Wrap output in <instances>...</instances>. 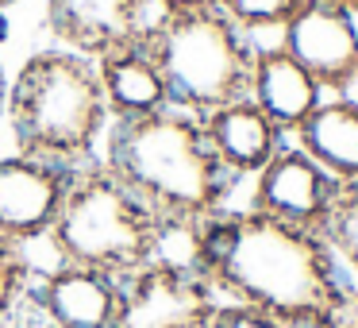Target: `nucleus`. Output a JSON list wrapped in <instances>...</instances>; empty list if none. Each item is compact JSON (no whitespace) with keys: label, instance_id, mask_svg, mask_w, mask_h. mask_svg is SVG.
<instances>
[{"label":"nucleus","instance_id":"obj_1","mask_svg":"<svg viewBox=\"0 0 358 328\" xmlns=\"http://www.w3.org/2000/svg\"><path fill=\"white\" fill-rule=\"evenodd\" d=\"M189 263L220 301L250 305L285 328H335L358 289L339 271L324 235L255 209H220L189 228Z\"/></svg>","mask_w":358,"mask_h":328},{"label":"nucleus","instance_id":"obj_2","mask_svg":"<svg viewBox=\"0 0 358 328\" xmlns=\"http://www.w3.org/2000/svg\"><path fill=\"white\" fill-rule=\"evenodd\" d=\"M101 158L166 228L208 220L212 212L227 209L239 186L212 151L204 124L178 109L112 120Z\"/></svg>","mask_w":358,"mask_h":328},{"label":"nucleus","instance_id":"obj_3","mask_svg":"<svg viewBox=\"0 0 358 328\" xmlns=\"http://www.w3.org/2000/svg\"><path fill=\"white\" fill-rule=\"evenodd\" d=\"M4 116L16 139V155L62 170L96 158V143L112 124L96 62L66 47L39 50L20 66L8 86Z\"/></svg>","mask_w":358,"mask_h":328},{"label":"nucleus","instance_id":"obj_4","mask_svg":"<svg viewBox=\"0 0 358 328\" xmlns=\"http://www.w3.org/2000/svg\"><path fill=\"white\" fill-rule=\"evenodd\" d=\"M166 224L131 193L104 158L73 166L47 243L58 263L89 266L108 278H131L162 255Z\"/></svg>","mask_w":358,"mask_h":328},{"label":"nucleus","instance_id":"obj_5","mask_svg":"<svg viewBox=\"0 0 358 328\" xmlns=\"http://www.w3.org/2000/svg\"><path fill=\"white\" fill-rule=\"evenodd\" d=\"M147 55L162 70L170 109L196 120L250 97L255 39H247L220 8L170 12Z\"/></svg>","mask_w":358,"mask_h":328},{"label":"nucleus","instance_id":"obj_6","mask_svg":"<svg viewBox=\"0 0 358 328\" xmlns=\"http://www.w3.org/2000/svg\"><path fill=\"white\" fill-rule=\"evenodd\" d=\"M220 294L193 263L158 255L120 282L116 328H212Z\"/></svg>","mask_w":358,"mask_h":328},{"label":"nucleus","instance_id":"obj_7","mask_svg":"<svg viewBox=\"0 0 358 328\" xmlns=\"http://www.w3.org/2000/svg\"><path fill=\"white\" fill-rule=\"evenodd\" d=\"M166 16L162 0H47L50 35L93 62L120 50H147Z\"/></svg>","mask_w":358,"mask_h":328},{"label":"nucleus","instance_id":"obj_8","mask_svg":"<svg viewBox=\"0 0 358 328\" xmlns=\"http://www.w3.org/2000/svg\"><path fill=\"white\" fill-rule=\"evenodd\" d=\"M285 47L324 97H355L358 89V16L331 0H304L281 27Z\"/></svg>","mask_w":358,"mask_h":328},{"label":"nucleus","instance_id":"obj_9","mask_svg":"<svg viewBox=\"0 0 358 328\" xmlns=\"http://www.w3.org/2000/svg\"><path fill=\"white\" fill-rule=\"evenodd\" d=\"M335 193V178L324 174L301 147L281 143V151L255 174L247 209L266 212L273 220H285L296 228H312L320 232L327 217V205Z\"/></svg>","mask_w":358,"mask_h":328},{"label":"nucleus","instance_id":"obj_10","mask_svg":"<svg viewBox=\"0 0 358 328\" xmlns=\"http://www.w3.org/2000/svg\"><path fill=\"white\" fill-rule=\"evenodd\" d=\"M66 178H70V170L39 163V158H0V235H8L24 247L47 240L66 193Z\"/></svg>","mask_w":358,"mask_h":328},{"label":"nucleus","instance_id":"obj_11","mask_svg":"<svg viewBox=\"0 0 358 328\" xmlns=\"http://www.w3.org/2000/svg\"><path fill=\"white\" fill-rule=\"evenodd\" d=\"M31 301L55 328H116L120 278L73 263H55L35 274Z\"/></svg>","mask_w":358,"mask_h":328},{"label":"nucleus","instance_id":"obj_12","mask_svg":"<svg viewBox=\"0 0 358 328\" xmlns=\"http://www.w3.org/2000/svg\"><path fill=\"white\" fill-rule=\"evenodd\" d=\"M250 101L266 112V120L281 135H293L312 116V109L324 101V93L285 47H255Z\"/></svg>","mask_w":358,"mask_h":328},{"label":"nucleus","instance_id":"obj_13","mask_svg":"<svg viewBox=\"0 0 358 328\" xmlns=\"http://www.w3.org/2000/svg\"><path fill=\"white\" fill-rule=\"evenodd\" d=\"M201 124H204V135H208L212 151L220 155V163L227 166V174L235 182L255 178L281 151V143H285V135L266 120V112L250 97L201 116Z\"/></svg>","mask_w":358,"mask_h":328},{"label":"nucleus","instance_id":"obj_14","mask_svg":"<svg viewBox=\"0 0 358 328\" xmlns=\"http://www.w3.org/2000/svg\"><path fill=\"white\" fill-rule=\"evenodd\" d=\"M293 135L324 174L358 182V97H324Z\"/></svg>","mask_w":358,"mask_h":328},{"label":"nucleus","instance_id":"obj_15","mask_svg":"<svg viewBox=\"0 0 358 328\" xmlns=\"http://www.w3.org/2000/svg\"><path fill=\"white\" fill-rule=\"evenodd\" d=\"M104 89V104H108L112 120H139L150 112L170 109V93H166L162 70L147 50H120L96 62Z\"/></svg>","mask_w":358,"mask_h":328},{"label":"nucleus","instance_id":"obj_16","mask_svg":"<svg viewBox=\"0 0 358 328\" xmlns=\"http://www.w3.org/2000/svg\"><path fill=\"white\" fill-rule=\"evenodd\" d=\"M320 235L335 255L339 271L347 274V282H358V182H335Z\"/></svg>","mask_w":358,"mask_h":328},{"label":"nucleus","instance_id":"obj_17","mask_svg":"<svg viewBox=\"0 0 358 328\" xmlns=\"http://www.w3.org/2000/svg\"><path fill=\"white\" fill-rule=\"evenodd\" d=\"M35 263L27 255L24 243L0 235V328H8L16 320V313L27 305L35 286Z\"/></svg>","mask_w":358,"mask_h":328},{"label":"nucleus","instance_id":"obj_18","mask_svg":"<svg viewBox=\"0 0 358 328\" xmlns=\"http://www.w3.org/2000/svg\"><path fill=\"white\" fill-rule=\"evenodd\" d=\"M304 0H216V8L239 27L247 39L262 32H281Z\"/></svg>","mask_w":358,"mask_h":328},{"label":"nucleus","instance_id":"obj_19","mask_svg":"<svg viewBox=\"0 0 358 328\" xmlns=\"http://www.w3.org/2000/svg\"><path fill=\"white\" fill-rule=\"evenodd\" d=\"M212 328H285V324H281V320H273V317H266V313H258V309H250V305L220 301Z\"/></svg>","mask_w":358,"mask_h":328},{"label":"nucleus","instance_id":"obj_20","mask_svg":"<svg viewBox=\"0 0 358 328\" xmlns=\"http://www.w3.org/2000/svg\"><path fill=\"white\" fill-rule=\"evenodd\" d=\"M8 328H55V324H50V320L43 317L39 309H35V301H31V297H27V305L16 313V320H12Z\"/></svg>","mask_w":358,"mask_h":328},{"label":"nucleus","instance_id":"obj_21","mask_svg":"<svg viewBox=\"0 0 358 328\" xmlns=\"http://www.w3.org/2000/svg\"><path fill=\"white\" fill-rule=\"evenodd\" d=\"M170 12H189V8H216V0H162Z\"/></svg>","mask_w":358,"mask_h":328},{"label":"nucleus","instance_id":"obj_22","mask_svg":"<svg viewBox=\"0 0 358 328\" xmlns=\"http://www.w3.org/2000/svg\"><path fill=\"white\" fill-rule=\"evenodd\" d=\"M4 104H8V78L0 70V120H4Z\"/></svg>","mask_w":358,"mask_h":328},{"label":"nucleus","instance_id":"obj_23","mask_svg":"<svg viewBox=\"0 0 358 328\" xmlns=\"http://www.w3.org/2000/svg\"><path fill=\"white\" fill-rule=\"evenodd\" d=\"M343 328H358V294H355V305H350L347 320H343Z\"/></svg>","mask_w":358,"mask_h":328},{"label":"nucleus","instance_id":"obj_24","mask_svg":"<svg viewBox=\"0 0 358 328\" xmlns=\"http://www.w3.org/2000/svg\"><path fill=\"white\" fill-rule=\"evenodd\" d=\"M8 43V16H4V8H0V47Z\"/></svg>","mask_w":358,"mask_h":328},{"label":"nucleus","instance_id":"obj_25","mask_svg":"<svg viewBox=\"0 0 358 328\" xmlns=\"http://www.w3.org/2000/svg\"><path fill=\"white\" fill-rule=\"evenodd\" d=\"M331 4H339V8H347V12H355V16H358V0H331Z\"/></svg>","mask_w":358,"mask_h":328},{"label":"nucleus","instance_id":"obj_26","mask_svg":"<svg viewBox=\"0 0 358 328\" xmlns=\"http://www.w3.org/2000/svg\"><path fill=\"white\" fill-rule=\"evenodd\" d=\"M8 4H16V0H0V8H8Z\"/></svg>","mask_w":358,"mask_h":328},{"label":"nucleus","instance_id":"obj_27","mask_svg":"<svg viewBox=\"0 0 358 328\" xmlns=\"http://www.w3.org/2000/svg\"><path fill=\"white\" fill-rule=\"evenodd\" d=\"M335 328H343V324H335Z\"/></svg>","mask_w":358,"mask_h":328}]
</instances>
